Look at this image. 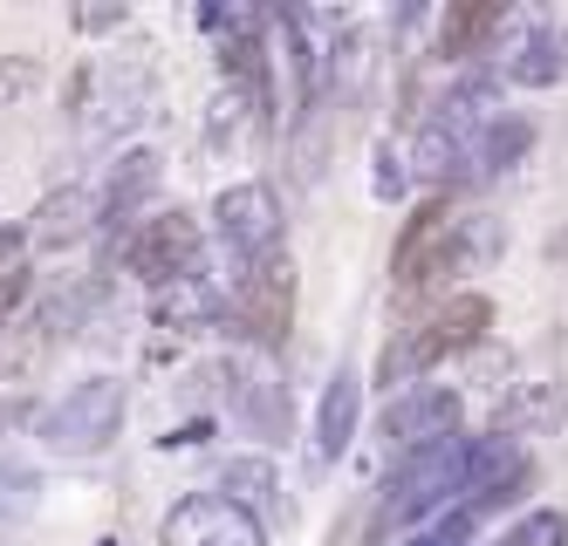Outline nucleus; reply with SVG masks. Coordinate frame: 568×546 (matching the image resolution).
I'll return each mask as SVG.
<instances>
[{"label": "nucleus", "instance_id": "f257e3e1", "mask_svg": "<svg viewBox=\"0 0 568 546\" xmlns=\"http://www.w3.org/2000/svg\"><path fill=\"white\" fill-rule=\"evenodd\" d=\"M486 328H494V301H486V293H445L425 321H404V328L390 334V349H384V362H377V383H384V390H404V383H412V375H425L432 362L459 356V349H479Z\"/></svg>", "mask_w": 568, "mask_h": 546}, {"label": "nucleus", "instance_id": "f03ea898", "mask_svg": "<svg viewBox=\"0 0 568 546\" xmlns=\"http://www.w3.org/2000/svg\"><path fill=\"white\" fill-rule=\"evenodd\" d=\"M466 444H473V437H453V444H438V451L404 457V465L384 478V498H377L371 533L425 526V519L445 506V498H459V492H466Z\"/></svg>", "mask_w": 568, "mask_h": 546}, {"label": "nucleus", "instance_id": "7ed1b4c3", "mask_svg": "<svg viewBox=\"0 0 568 546\" xmlns=\"http://www.w3.org/2000/svg\"><path fill=\"white\" fill-rule=\"evenodd\" d=\"M116 424H124V383L116 375H83L62 403L42 410V444L62 457H90L116 437Z\"/></svg>", "mask_w": 568, "mask_h": 546}, {"label": "nucleus", "instance_id": "20e7f679", "mask_svg": "<svg viewBox=\"0 0 568 546\" xmlns=\"http://www.w3.org/2000/svg\"><path fill=\"white\" fill-rule=\"evenodd\" d=\"M459 416H466V403H459V390H445V383H425V390H404L390 410H384V424H377V437H384V451L397 457H418V451H438V444H453L459 437Z\"/></svg>", "mask_w": 568, "mask_h": 546}, {"label": "nucleus", "instance_id": "39448f33", "mask_svg": "<svg viewBox=\"0 0 568 546\" xmlns=\"http://www.w3.org/2000/svg\"><path fill=\"white\" fill-rule=\"evenodd\" d=\"M165 546H267V526L226 492H192L165 513Z\"/></svg>", "mask_w": 568, "mask_h": 546}, {"label": "nucleus", "instance_id": "423d86ee", "mask_svg": "<svg viewBox=\"0 0 568 546\" xmlns=\"http://www.w3.org/2000/svg\"><path fill=\"white\" fill-rule=\"evenodd\" d=\"M213 226H220V239H226L247 267L267 260V254H281V198H274L261 178L226 185V192L213 198Z\"/></svg>", "mask_w": 568, "mask_h": 546}, {"label": "nucleus", "instance_id": "0eeeda50", "mask_svg": "<svg viewBox=\"0 0 568 546\" xmlns=\"http://www.w3.org/2000/svg\"><path fill=\"white\" fill-rule=\"evenodd\" d=\"M240 328L254 334V342L281 349L295 328V260L288 254H267L247 267V287H240Z\"/></svg>", "mask_w": 568, "mask_h": 546}, {"label": "nucleus", "instance_id": "6e6552de", "mask_svg": "<svg viewBox=\"0 0 568 546\" xmlns=\"http://www.w3.org/2000/svg\"><path fill=\"white\" fill-rule=\"evenodd\" d=\"M192 260H199V219L192 213H158L131 239V274H144L158 293L192 280Z\"/></svg>", "mask_w": 568, "mask_h": 546}, {"label": "nucleus", "instance_id": "1a4fd4ad", "mask_svg": "<svg viewBox=\"0 0 568 546\" xmlns=\"http://www.w3.org/2000/svg\"><path fill=\"white\" fill-rule=\"evenodd\" d=\"M356 416H363V375H356V362H343L329 375V390H322V403H315V465H336L349 451Z\"/></svg>", "mask_w": 568, "mask_h": 546}, {"label": "nucleus", "instance_id": "9d476101", "mask_svg": "<svg viewBox=\"0 0 568 546\" xmlns=\"http://www.w3.org/2000/svg\"><path fill=\"white\" fill-rule=\"evenodd\" d=\"M233 403H240V424H247L261 444H281V437L295 431V416H288V396H281V383H274V375H240Z\"/></svg>", "mask_w": 568, "mask_h": 546}, {"label": "nucleus", "instance_id": "9b49d317", "mask_svg": "<svg viewBox=\"0 0 568 546\" xmlns=\"http://www.w3.org/2000/svg\"><path fill=\"white\" fill-rule=\"evenodd\" d=\"M97 213H103V198H90L83 185H62V192H49L42 205H34V226H28V233L42 239V246H69Z\"/></svg>", "mask_w": 568, "mask_h": 546}, {"label": "nucleus", "instance_id": "f8f14e48", "mask_svg": "<svg viewBox=\"0 0 568 546\" xmlns=\"http://www.w3.org/2000/svg\"><path fill=\"white\" fill-rule=\"evenodd\" d=\"M158 151H124L116 157V172L103 178V219H131L138 205L151 198V185H158Z\"/></svg>", "mask_w": 568, "mask_h": 546}, {"label": "nucleus", "instance_id": "ddd939ff", "mask_svg": "<svg viewBox=\"0 0 568 546\" xmlns=\"http://www.w3.org/2000/svg\"><path fill=\"white\" fill-rule=\"evenodd\" d=\"M494 28H500L494 0H459V8H445V21H438V55L445 62H466V55L486 49V34H494Z\"/></svg>", "mask_w": 568, "mask_h": 546}, {"label": "nucleus", "instance_id": "4468645a", "mask_svg": "<svg viewBox=\"0 0 568 546\" xmlns=\"http://www.w3.org/2000/svg\"><path fill=\"white\" fill-rule=\"evenodd\" d=\"M527 144H535V123H527V116H494V123H486V137H479V151H473V172L479 178L507 172Z\"/></svg>", "mask_w": 568, "mask_h": 546}, {"label": "nucleus", "instance_id": "2eb2a0df", "mask_svg": "<svg viewBox=\"0 0 568 546\" xmlns=\"http://www.w3.org/2000/svg\"><path fill=\"white\" fill-rule=\"evenodd\" d=\"M213 308H220V301H213L206 274H192V280H179V287L158 293V321H165V328H206Z\"/></svg>", "mask_w": 568, "mask_h": 546}, {"label": "nucleus", "instance_id": "dca6fc26", "mask_svg": "<svg viewBox=\"0 0 568 546\" xmlns=\"http://www.w3.org/2000/svg\"><path fill=\"white\" fill-rule=\"evenodd\" d=\"M220 492L240 498V506H247V498H267L274 492V465L267 457H233V465L220 472Z\"/></svg>", "mask_w": 568, "mask_h": 546}, {"label": "nucleus", "instance_id": "f3484780", "mask_svg": "<svg viewBox=\"0 0 568 546\" xmlns=\"http://www.w3.org/2000/svg\"><path fill=\"white\" fill-rule=\"evenodd\" d=\"M507 546H568V513H555V506L527 513V519L507 533Z\"/></svg>", "mask_w": 568, "mask_h": 546}, {"label": "nucleus", "instance_id": "a211bd4d", "mask_svg": "<svg viewBox=\"0 0 568 546\" xmlns=\"http://www.w3.org/2000/svg\"><path fill=\"white\" fill-rule=\"evenodd\" d=\"M34 513V478L21 465H0V526H14Z\"/></svg>", "mask_w": 568, "mask_h": 546}, {"label": "nucleus", "instance_id": "6ab92c4d", "mask_svg": "<svg viewBox=\"0 0 568 546\" xmlns=\"http://www.w3.org/2000/svg\"><path fill=\"white\" fill-rule=\"evenodd\" d=\"M555 34H535V41H527V49H520V62H514V75L520 82H555Z\"/></svg>", "mask_w": 568, "mask_h": 546}, {"label": "nucleus", "instance_id": "aec40b11", "mask_svg": "<svg viewBox=\"0 0 568 546\" xmlns=\"http://www.w3.org/2000/svg\"><path fill=\"white\" fill-rule=\"evenodd\" d=\"M34 75H42V69H34L28 55H0V110L21 103V96L34 90Z\"/></svg>", "mask_w": 568, "mask_h": 546}, {"label": "nucleus", "instance_id": "412c9836", "mask_svg": "<svg viewBox=\"0 0 568 546\" xmlns=\"http://www.w3.org/2000/svg\"><path fill=\"white\" fill-rule=\"evenodd\" d=\"M21 293H28V267H8V274H0V321L21 308Z\"/></svg>", "mask_w": 568, "mask_h": 546}, {"label": "nucleus", "instance_id": "4be33fe9", "mask_svg": "<svg viewBox=\"0 0 568 546\" xmlns=\"http://www.w3.org/2000/svg\"><path fill=\"white\" fill-rule=\"evenodd\" d=\"M97 546H116V539H97Z\"/></svg>", "mask_w": 568, "mask_h": 546}, {"label": "nucleus", "instance_id": "5701e85b", "mask_svg": "<svg viewBox=\"0 0 568 546\" xmlns=\"http://www.w3.org/2000/svg\"><path fill=\"white\" fill-rule=\"evenodd\" d=\"M0 546H8V539H0Z\"/></svg>", "mask_w": 568, "mask_h": 546}]
</instances>
